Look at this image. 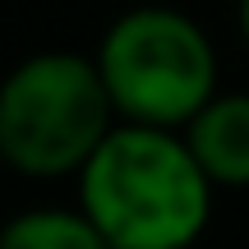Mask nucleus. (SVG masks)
<instances>
[{"label": "nucleus", "instance_id": "obj_1", "mask_svg": "<svg viewBox=\"0 0 249 249\" xmlns=\"http://www.w3.org/2000/svg\"><path fill=\"white\" fill-rule=\"evenodd\" d=\"M217 185L180 129L116 124L79 171V208L111 249H194Z\"/></svg>", "mask_w": 249, "mask_h": 249}, {"label": "nucleus", "instance_id": "obj_2", "mask_svg": "<svg viewBox=\"0 0 249 249\" xmlns=\"http://www.w3.org/2000/svg\"><path fill=\"white\" fill-rule=\"evenodd\" d=\"M116 124L97 60L83 51H33L0 79V157L23 180L79 176Z\"/></svg>", "mask_w": 249, "mask_h": 249}, {"label": "nucleus", "instance_id": "obj_3", "mask_svg": "<svg viewBox=\"0 0 249 249\" xmlns=\"http://www.w3.org/2000/svg\"><path fill=\"white\" fill-rule=\"evenodd\" d=\"M92 60L124 124L185 129L222 92L208 28L176 5H134L116 14Z\"/></svg>", "mask_w": 249, "mask_h": 249}, {"label": "nucleus", "instance_id": "obj_4", "mask_svg": "<svg viewBox=\"0 0 249 249\" xmlns=\"http://www.w3.org/2000/svg\"><path fill=\"white\" fill-rule=\"evenodd\" d=\"M185 143L217 189H249V92H217L194 120L185 124Z\"/></svg>", "mask_w": 249, "mask_h": 249}, {"label": "nucleus", "instance_id": "obj_5", "mask_svg": "<svg viewBox=\"0 0 249 249\" xmlns=\"http://www.w3.org/2000/svg\"><path fill=\"white\" fill-rule=\"evenodd\" d=\"M0 249H111L83 208H23L0 226Z\"/></svg>", "mask_w": 249, "mask_h": 249}, {"label": "nucleus", "instance_id": "obj_6", "mask_svg": "<svg viewBox=\"0 0 249 249\" xmlns=\"http://www.w3.org/2000/svg\"><path fill=\"white\" fill-rule=\"evenodd\" d=\"M235 18H240V37H245V46H249V0L235 5Z\"/></svg>", "mask_w": 249, "mask_h": 249}, {"label": "nucleus", "instance_id": "obj_7", "mask_svg": "<svg viewBox=\"0 0 249 249\" xmlns=\"http://www.w3.org/2000/svg\"><path fill=\"white\" fill-rule=\"evenodd\" d=\"M0 171H9V166H5V157H0Z\"/></svg>", "mask_w": 249, "mask_h": 249}]
</instances>
